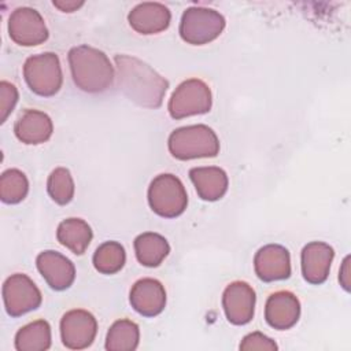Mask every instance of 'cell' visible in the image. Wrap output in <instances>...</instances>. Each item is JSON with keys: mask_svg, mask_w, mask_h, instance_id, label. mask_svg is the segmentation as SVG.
Here are the masks:
<instances>
[{"mask_svg": "<svg viewBox=\"0 0 351 351\" xmlns=\"http://www.w3.org/2000/svg\"><path fill=\"white\" fill-rule=\"evenodd\" d=\"M129 25L137 33L155 34L169 27L171 21L170 10L155 1H145L137 4L128 15Z\"/></svg>", "mask_w": 351, "mask_h": 351, "instance_id": "obj_17", "label": "cell"}, {"mask_svg": "<svg viewBox=\"0 0 351 351\" xmlns=\"http://www.w3.org/2000/svg\"><path fill=\"white\" fill-rule=\"evenodd\" d=\"M222 14L207 7H189L180 22L181 38L192 45H203L214 41L225 29Z\"/></svg>", "mask_w": 351, "mask_h": 351, "instance_id": "obj_6", "label": "cell"}, {"mask_svg": "<svg viewBox=\"0 0 351 351\" xmlns=\"http://www.w3.org/2000/svg\"><path fill=\"white\" fill-rule=\"evenodd\" d=\"M14 132L25 144H41L52 136L53 125L45 112L29 108L15 122Z\"/></svg>", "mask_w": 351, "mask_h": 351, "instance_id": "obj_19", "label": "cell"}, {"mask_svg": "<svg viewBox=\"0 0 351 351\" xmlns=\"http://www.w3.org/2000/svg\"><path fill=\"white\" fill-rule=\"evenodd\" d=\"M36 265L47 284L55 291H64L74 282L75 267L73 262L58 251L40 252Z\"/></svg>", "mask_w": 351, "mask_h": 351, "instance_id": "obj_13", "label": "cell"}, {"mask_svg": "<svg viewBox=\"0 0 351 351\" xmlns=\"http://www.w3.org/2000/svg\"><path fill=\"white\" fill-rule=\"evenodd\" d=\"M254 269L259 280L265 282L285 280L291 276V256L285 247L267 244L254 256Z\"/></svg>", "mask_w": 351, "mask_h": 351, "instance_id": "obj_12", "label": "cell"}, {"mask_svg": "<svg viewBox=\"0 0 351 351\" xmlns=\"http://www.w3.org/2000/svg\"><path fill=\"white\" fill-rule=\"evenodd\" d=\"M140 329L130 319L115 321L106 337V350L108 351H133L138 347Z\"/></svg>", "mask_w": 351, "mask_h": 351, "instance_id": "obj_23", "label": "cell"}, {"mask_svg": "<svg viewBox=\"0 0 351 351\" xmlns=\"http://www.w3.org/2000/svg\"><path fill=\"white\" fill-rule=\"evenodd\" d=\"M53 5L63 12H73L84 5V1H53Z\"/></svg>", "mask_w": 351, "mask_h": 351, "instance_id": "obj_30", "label": "cell"}, {"mask_svg": "<svg viewBox=\"0 0 351 351\" xmlns=\"http://www.w3.org/2000/svg\"><path fill=\"white\" fill-rule=\"evenodd\" d=\"M23 77L30 90L36 95L44 97L53 96L59 92L63 82L58 55L44 52L27 58L23 64Z\"/></svg>", "mask_w": 351, "mask_h": 351, "instance_id": "obj_5", "label": "cell"}, {"mask_svg": "<svg viewBox=\"0 0 351 351\" xmlns=\"http://www.w3.org/2000/svg\"><path fill=\"white\" fill-rule=\"evenodd\" d=\"M18 101V89L14 84L1 81L0 82V122H5L7 117L14 110L15 104Z\"/></svg>", "mask_w": 351, "mask_h": 351, "instance_id": "obj_27", "label": "cell"}, {"mask_svg": "<svg viewBox=\"0 0 351 351\" xmlns=\"http://www.w3.org/2000/svg\"><path fill=\"white\" fill-rule=\"evenodd\" d=\"M211 104L213 96L208 85L199 78H191L176 88L169 100L167 110L173 119H181L206 114L211 110Z\"/></svg>", "mask_w": 351, "mask_h": 351, "instance_id": "obj_7", "label": "cell"}, {"mask_svg": "<svg viewBox=\"0 0 351 351\" xmlns=\"http://www.w3.org/2000/svg\"><path fill=\"white\" fill-rule=\"evenodd\" d=\"M335 256L333 248L322 241H311L302 250V274L303 278L314 285L326 281L330 265Z\"/></svg>", "mask_w": 351, "mask_h": 351, "instance_id": "obj_14", "label": "cell"}, {"mask_svg": "<svg viewBox=\"0 0 351 351\" xmlns=\"http://www.w3.org/2000/svg\"><path fill=\"white\" fill-rule=\"evenodd\" d=\"M169 151L180 160L197 158H214L219 152V140L207 125H189L171 132Z\"/></svg>", "mask_w": 351, "mask_h": 351, "instance_id": "obj_3", "label": "cell"}, {"mask_svg": "<svg viewBox=\"0 0 351 351\" xmlns=\"http://www.w3.org/2000/svg\"><path fill=\"white\" fill-rule=\"evenodd\" d=\"M277 344L274 340L267 337L261 332H252L243 337L240 343V350L243 351H254V350H265V351H274L277 350Z\"/></svg>", "mask_w": 351, "mask_h": 351, "instance_id": "obj_28", "label": "cell"}, {"mask_svg": "<svg viewBox=\"0 0 351 351\" xmlns=\"http://www.w3.org/2000/svg\"><path fill=\"white\" fill-rule=\"evenodd\" d=\"M255 291L245 281L230 282L222 295V307L226 319L233 325L248 324L255 311Z\"/></svg>", "mask_w": 351, "mask_h": 351, "instance_id": "obj_11", "label": "cell"}, {"mask_svg": "<svg viewBox=\"0 0 351 351\" xmlns=\"http://www.w3.org/2000/svg\"><path fill=\"white\" fill-rule=\"evenodd\" d=\"M47 189L52 200L60 206L70 203L74 197V181L66 167H56L48 177Z\"/></svg>", "mask_w": 351, "mask_h": 351, "instance_id": "obj_26", "label": "cell"}, {"mask_svg": "<svg viewBox=\"0 0 351 351\" xmlns=\"http://www.w3.org/2000/svg\"><path fill=\"white\" fill-rule=\"evenodd\" d=\"M189 178L199 197L206 202L219 200L228 191V174L217 166L192 167L189 170Z\"/></svg>", "mask_w": 351, "mask_h": 351, "instance_id": "obj_18", "label": "cell"}, {"mask_svg": "<svg viewBox=\"0 0 351 351\" xmlns=\"http://www.w3.org/2000/svg\"><path fill=\"white\" fill-rule=\"evenodd\" d=\"M134 251L137 261L147 267L159 266L170 252L167 240L154 232H145L134 239Z\"/></svg>", "mask_w": 351, "mask_h": 351, "instance_id": "obj_21", "label": "cell"}, {"mask_svg": "<svg viewBox=\"0 0 351 351\" xmlns=\"http://www.w3.org/2000/svg\"><path fill=\"white\" fill-rule=\"evenodd\" d=\"M151 210L163 218L181 215L188 204V195L178 177L170 173L156 176L148 188Z\"/></svg>", "mask_w": 351, "mask_h": 351, "instance_id": "obj_4", "label": "cell"}, {"mask_svg": "<svg viewBox=\"0 0 351 351\" xmlns=\"http://www.w3.org/2000/svg\"><path fill=\"white\" fill-rule=\"evenodd\" d=\"M29 192V181L18 169H8L0 177V197L7 204L22 202Z\"/></svg>", "mask_w": 351, "mask_h": 351, "instance_id": "obj_25", "label": "cell"}, {"mask_svg": "<svg viewBox=\"0 0 351 351\" xmlns=\"http://www.w3.org/2000/svg\"><path fill=\"white\" fill-rule=\"evenodd\" d=\"M129 300L132 307L143 317H155L165 310L166 291L155 278H141L130 289Z\"/></svg>", "mask_w": 351, "mask_h": 351, "instance_id": "obj_16", "label": "cell"}, {"mask_svg": "<svg viewBox=\"0 0 351 351\" xmlns=\"http://www.w3.org/2000/svg\"><path fill=\"white\" fill-rule=\"evenodd\" d=\"M96 333L97 321L86 310H70L60 319L62 343L70 350L88 348L93 343Z\"/></svg>", "mask_w": 351, "mask_h": 351, "instance_id": "obj_10", "label": "cell"}, {"mask_svg": "<svg viewBox=\"0 0 351 351\" xmlns=\"http://www.w3.org/2000/svg\"><path fill=\"white\" fill-rule=\"evenodd\" d=\"M8 33L14 43L23 47H33L48 38V29L41 14L30 7L14 10L8 19Z\"/></svg>", "mask_w": 351, "mask_h": 351, "instance_id": "obj_9", "label": "cell"}, {"mask_svg": "<svg viewBox=\"0 0 351 351\" xmlns=\"http://www.w3.org/2000/svg\"><path fill=\"white\" fill-rule=\"evenodd\" d=\"M114 62L118 86L129 100L145 108L162 106L169 88L166 78L134 56L115 55Z\"/></svg>", "mask_w": 351, "mask_h": 351, "instance_id": "obj_1", "label": "cell"}, {"mask_svg": "<svg viewBox=\"0 0 351 351\" xmlns=\"http://www.w3.org/2000/svg\"><path fill=\"white\" fill-rule=\"evenodd\" d=\"M51 347V326L45 319L33 321L22 326L15 335L18 351H45Z\"/></svg>", "mask_w": 351, "mask_h": 351, "instance_id": "obj_22", "label": "cell"}, {"mask_svg": "<svg viewBox=\"0 0 351 351\" xmlns=\"http://www.w3.org/2000/svg\"><path fill=\"white\" fill-rule=\"evenodd\" d=\"M126 261V252L118 241H104L93 254V266L101 274L118 273Z\"/></svg>", "mask_w": 351, "mask_h": 351, "instance_id": "obj_24", "label": "cell"}, {"mask_svg": "<svg viewBox=\"0 0 351 351\" xmlns=\"http://www.w3.org/2000/svg\"><path fill=\"white\" fill-rule=\"evenodd\" d=\"M3 300L8 315L21 317L41 304V292L26 274L10 276L3 284Z\"/></svg>", "mask_w": 351, "mask_h": 351, "instance_id": "obj_8", "label": "cell"}, {"mask_svg": "<svg viewBox=\"0 0 351 351\" xmlns=\"http://www.w3.org/2000/svg\"><path fill=\"white\" fill-rule=\"evenodd\" d=\"M58 241L75 255H82L89 247L93 233L88 222L81 218H67L62 221L56 230Z\"/></svg>", "mask_w": 351, "mask_h": 351, "instance_id": "obj_20", "label": "cell"}, {"mask_svg": "<svg viewBox=\"0 0 351 351\" xmlns=\"http://www.w3.org/2000/svg\"><path fill=\"white\" fill-rule=\"evenodd\" d=\"M69 64L74 84L84 92L101 93L114 84V66L108 56L97 48L73 47L69 51Z\"/></svg>", "mask_w": 351, "mask_h": 351, "instance_id": "obj_2", "label": "cell"}, {"mask_svg": "<svg viewBox=\"0 0 351 351\" xmlns=\"http://www.w3.org/2000/svg\"><path fill=\"white\" fill-rule=\"evenodd\" d=\"M339 281H340V285L344 288V291L350 292L351 281H350V256H348V255L344 258L343 265H341V267H340Z\"/></svg>", "mask_w": 351, "mask_h": 351, "instance_id": "obj_29", "label": "cell"}, {"mask_svg": "<svg viewBox=\"0 0 351 351\" xmlns=\"http://www.w3.org/2000/svg\"><path fill=\"white\" fill-rule=\"evenodd\" d=\"M300 315V302L289 291H277L271 293L265 306L266 322L278 330L292 328Z\"/></svg>", "mask_w": 351, "mask_h": 351, "instance_id": "obj_15", "label": "cell"}]
</instances>
